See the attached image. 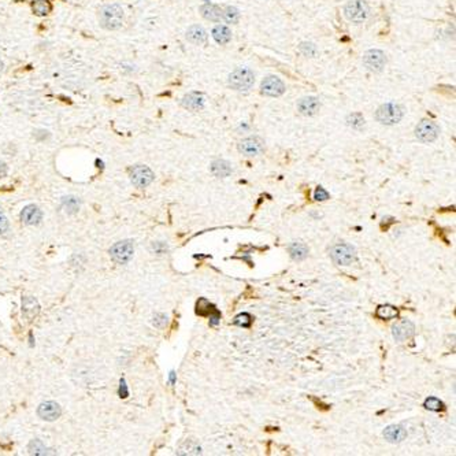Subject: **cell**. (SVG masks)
<instances>
[{
    "instance_id": "6da1fadb",
    "label": "cell",
    "mask_w": 456,
    "mask_h": 456,
    "mask_svg": "<svg viewBox=\"0 0 456 456\" xmlns=\"http://www.w3.org/2000/svg\"><path fill=\"white\" fill-rule=\"evenodd\" d=\"M99 22L105 31H118L123 25V10L121 6L107 5L101 7L99 14Z\"/></svg>"
},
{
    "instance_id": "7a4b0ae2",
    "label": "cell",
    "mask_w": 456,
    "mask_h": 456,
    "mask_svg": "<svg viewBox=\"0 0 456 456\" xmlns=\"http://www.w3.org/2000/svg\"><path fill=\"white\" fill-rule=\"evenodd\" d=\"M255 83L254 73L248 67H237L229 75V87L237 92H248Z\"/></svg>"
},
{
    "instance_id": "3957f363",
    "label": "cell",
    "mask_w": 456,
    "mask_h": 456,
    "mask_svg": "<svg viewBox=\"0 0 456 456\" xmlns=\"http://www.w3.org/2000/svg\"><path fill=\"white\" fill-rule=\"evenodd\" d=\"M403 115V107L397 103H385L375 111V119L382 125H395L401 121Z\"/></svg>"
},
{
    "instance_id": "277c9868",
    "label": "cell",
    "mask_w": 456,
    "mask_h": 456,
    "mask_svg": "<svg viewBox=\"0 0 456 456\" xmlns=\"http://www.w3.org/2000/svg\"><path fill=\"white\" fill-rule=\"evenodd\" d=\"M330 258L336 264L348 266L356 260V251L354 247L346 243H338L330 248Z\"/></svg>"
},
{
    "instance_id": "5b68a950",
    "label": "cell",
    "mask_w": 456,
    "mask_h": 456,
    "mask_svg": "<svg viewBox=\"0 0 456 456\" xmlns=\"http://www.w3.org/2000/svg\"><path fill=\"white\" fill-rule=\"evenodd\" d=\"M368 13H370V9L364 0H352V2H348L344 7V15L346 17V19L355 23L364 22L367 19Z\"/></svg>"
},
{
    "instance_id": "8992f818",
    "label": "cell",
    "mask_w": 456,
    "mask_h": 456,
    "mask_svg": "<svg viewBox=\"0 0 456 456\" xmlns=\"http://www.w3.org/2000/svg\"><path fill=\"white\" fill-rule=\"evenodd\" d=\"M133 251H135V247H133L132 240H123V242L117 243L111 247L110 256L115 263L126 264L132 259Z\"/></svg>"
},
{
    "instance_id": "52a82bcc",
    "label": "cell",
    "mask_w": 456,
    "mask_h": 456,
    "mask_svg": "<svg viewBox=\"0 0 456 456\" xmlns=\"http://www.w3.org/2000/svg\"><path fill=\"white\" fill-rule=\"evenodd\" d=\"M129 177H130V181L132 184L137 188H145L148 186L155 178L154 171L151 170L148 166L145 165H137V166H133L129 171Z\"/></svg>"
},
{
    "instance_id": "ba28073f",
    "label": "cell",
    "mask_w": 456,
    "mask_h": 456,
    "mask_svg": "<svg viewBox=\"0 0 456 456\" xmlns=\"http://www.w3.org/2000/svg\"><path fill=\"white\" fill-rule=\"evenodd\" d=\"M439 126L430 119H422L415 127V136L422 143H433L439 137Z\"/></svg>"
},
{
    "instance_id": "9c48e42d",
    "label": "cell",
    "mask_w": 456,
    "mask_h": 456,
    "mask_svg": "<svg viewBox=\"0 0 456 456\" xmlns=\"http://www.w3.org/2000/svg\"><path fill=\"white\" fill-rule=\"evenodd\" d=\"M237 147H238V151L246 156H258V155L263 154L264 151L263 140L258 136H250L243 139Z\"/></svg>"
},
{
    "instance_id": "30bf717a",
    "label": "cell",
    "mask_w": 456,
    "mask_h": 456,
    "mask_svg": "<svg viewBox=\"0 0 456 456\" xmlns=\"http://www.w3.org/2000/svg\"><path fill=\"white\" fill-rule=\"evenodd\" d=\"M363 65L367 70L380 73L386 65L385 53L380 49H368L363 55Z\"/></svg>"
},
{
    "instance_id": "8fae6325",
    "label": "cell",
    "mask_w": 456,
    "mask_h": 456,
    "mask_svg": "<svg viewBox=\"0 0 456 456\" xmlns=\"http://www.w3.org/2000/svg\"><path fill=\"white\" fill-rule=\"evenodd\" d=\"M260 92H262V95H264V96L278 97L285 92V85H284V83L281 81V78H278L276 75H269V77H266V78L262 81Z\"/></svg>"
},
{
    "instance_id": "7c38bea8",
    "label": "cell",
    "mask_w": 456,
    "mask_h": 456,
    "mask_svg": "<svg viewBox=\"0 0 456 456\" xmlns=\"http://www.w3.org/2000/svg\"><path fill=\"white\" fill-rule=\"evenodd\" d=\"M414 333H415V326H414L411 320H400V322L393 325V328H392V334H393L396 341H407V340L412 338Z\"/></svg>"
},
{
    "instance_id": "4fadbf2b",
    "label": "cell",
    "mask_w": 456,
    "mask_h": 456,
    "mask_svg": "<svg viewBox=\"0 0 456 456\" xmlns=\"http://www.w3.org/2000/svg\"><path fill=\"white\" fill-rule=\"evenodd\" d=\"M62 410L61 406L55 401H45V403H41L37 408V415H39L43 421L52 422L57 421L58 418L61 417Z\"/></svg>"
},
{
    "instance_id": "5bb4252c",
    "label": "cell",
    "mask_w": 456,
    "mask_h": 456,
    "mask_svg": "<svg viewBox=\"0 0 456 456\" xmlns=\"http://www.w3.org/2000/svg\"><path fill=\"white\" fill-rule=\"evenodd\" d=\"M320 109L319 99L315 96H307L300 99L298 103V110L302 115H306V117H311V115H315Z\"/></svg>"
},
{
    "instance_id": "9a60e30c",
    "label": "cell",
    "mask_w": 456,
    "mask_h": 456,
    "mask_svg": "<svg viewBox=\"0 0 456 456\" xmlns=\"http://www.w3.org/2000/svg\"><path fill=\"white\" fill-rule=\"evenodd\" d=\"M196 314L203 316H210L211 324L212 325L217 324L221 318L220 311H218V310H217L207 299H200V300H199L198 304H196Z\"/></svg>"
},
{
    "instance_id": "2e32d148",
    "label": "cell",
    "mask_w": 456,
    "mask_h": 456,
    "mask_svg": "<svg viewBox=\"0 0 456 456\" xmlns=\"http://www.w3.org/2000/svg\"><path fill=\"white\" fill-rule=\"evenodd\" d=\"M40 304L33 296H23L22 298V315L28 320H33L39 315Z\"/></svg>"
},
{
    "instance_id": "e0dca14e",
    "label": "cell",
    "mask_w": 456,
    "mask_h": 456,
    "mask_svg": "<svg viewBox=\"0 0 456 456\" xmlns=\"http://www.w3.org/2000/svg\"><path fill=\"white\" fill-rule=\"evenodd\" d=\"M181 105L191 111H200L204 107V97L200 93L192 92L185 95L181 100Z\"/></svg>"
},
{
    "instance_id": "ac0fdd59",
    "label": "cell",
    "mask_w": 456,
    "mask_h": 456,
    "mask_svg": "<svg viewBox=\"0 0 456 456\" xmlns=\"http://www.w3.org/2000/svg\"><path fill=\"white\" fill-rule=\"evenodd\" d=\"M41 217H43L41 210L35 204H29L21 212V220L26 225H37L41 221Z\"/></svg>"
},
{
    "instance_id": "d6986e66",
    "label": "cell",
    "mask_w": 456,
    "mask_h": 456,
    "mask_svg": "<svg viewBox=\"0 0 456 456\" xmlns=\"http://www.w3.org/2000/svg\"><path fill=\"white\" fill-rule=\"evenodd\" d=\"M384 437H385L389 443H401L406 437H407V432L403 426L400 425H390L384 430Z\"/></svg>"
},
{
    "instance_id": "ffe728a7",
    "label": "cell",
    "mask_w": 456,
    "mask_h": 456,
    "mask_svg": "<svg viewBox=\"0 0 456 456\" xmlns=\"http://www.w3.org/2000/svg\"><path fill=\"white\" fill-rule=\"evenodd\" d=\"M186 39H188V41H191L192 44L203 45L206 44L207 33L202 26H199V25H192V26L186 31Z\"/></svg>"
},
{
    "instance_id": "44dd1931",
    "label": "cell",
    "mask_w": 456,
    "mask_h": 456,
    "mask_svg": "<svg viewBox=\"0 0 456 456\" xmlns=\"http://www.w3.org/2000/svg\"><path fill=\"white\" fill-rule=\"evenodd\" d=\"M232 165L224 159H218V160H214L212 165H211V173L214 174L215 177H220V178H225L232 174Z\"/></svg>"
},
{
    "instance_id": "7402d4cb",
    "label": "cell",
    "mask_w": 456,
    "mask_h": 456,
    "mask_svg": "<svg viewBox=\"0 0 456 456\" xmlns=\"http://www.w3.org/2000/svg\"><path fill=\"white\" fill-rule=\"evenodd\" d=\"M288 251H289L290 256H292V259H294V260H303V259L307 258L308 255L307 246L302 242L290 243L289 247H288Z\"/></svg>"
},
{
    "instance_id": "603a6c76",
    "label": "cell",
    "mask_w": 456,
    "mask_h": 456,
    "mask_svg": "<svg viewBox=\"0 0 456 456\" xmlns=\"http://www.w3.org/2000/svg\"><path fill=\"white\" fill-rule=\"evenodd\" d=\"M212 37H214V40L218 44H228L230 39H232V32H230V29L228 26H225V25H218L212 31Z\"/></svg>"
},
{
    "instance_id": "cb8c5ba5",
    "label": "cell",
    "mask_w": 456,
    "mask_h": 456,
    "mask_svg": "<svg viewBox=\"0 0 456 456\" xmlns=\"http://www.w3.org/2000/svg\"><path fill=\"white\" fill-rule=\"evenodd\" d=\"M200 13L206 19H210V21H220L222 18V10L221 7L215 5H211V3H207V5L202 6L200 7Z\"/></svg>"
},
{
    "instance_id": "d4e9b609",
    "label": "cell",
    "mask_w": 456,
    "mask_h": 456,
    "mask_svg": "<svg viewBox=\"0 0 456 456\" xmlns=\"http://www.w3.org/2000/svg\"><path fill=\"white\" fill-rule=\"evenodd\" d=\"M375 315L382 320L393 319V318L399 315V310L393 307V306H390V304H382V306H378V308L375 310Z\"/></svg>"
},
{
    "instance_id": "484cf974",
    "label": "cell",
    "mask_w": 456,
    "mask_h": 456,
    "mask_svg": "<svg viewBox=\"0 0 456 456\" xmlns=\"http://www.w3.org/2000/svg\"><path fill=\"white\" fill-rule=\"evenodd\" d=\"M51 3L48 0H35L32 3V11L37 15V17H45L51 13Z\"/></svg>"
},
{
    "instance_id": "4316f807",
    "label": "cell",
    "mask_w": 456,
    "mask_h": 456,
    "mask_svg": "<svg viewBox=\"0 0 456 456\" xmlns=\"http://www.w3.org/2000/svg\"><path fill=\"white\" fill-rule=\"evenodd\" d=\"M178 455H198L200 453V447L193 440H186L177 451Z\"/></svg>"
},
{
    "instance_id": "83f0119b",
    "label": "cell",
    "mask_w": 456,
    "mask_h": 456,
    "mask_svg": "<svg viewBox=\"0 0 456 456\" xmlns=\"http://www.w3.org/2000/svg\"><path fill=\"white\" fill-rule=\"evenodd\" d=\"M28 449H29V453H31V455H49V453H51L48 448L45 447L44 444L37 439L32 440L31 443H29Z\"/></svg>"
},
{
    "instance_id": "f1b7e54d",
    "label": "cell",
    "mask_w": 456,
    "mask_h": 456,
    "mask_svg": "<svg viewBox=\"0 0 456 456\" xmlns=\"http://www.w3.org/2000/svg\"><path fill=\"white\" fill-rule=\"evenodd\" d=\"M222 18L228 23H237L240 19V11L236 7H226L225 11H222Z\"/></svg>"
},
{
    "instance_id": "f546056e",
    "label": "cell",
    "mask_w": 456,
    "mask_h": 456,
    "mask_svg": "<svg viewBox=\"0 0 456 456\" xmlns=\"http://www.w3.org/2000/svg\"><path fill=\"white\" fill-rule=\"evenodd\" d=\"M423 406H425V408L430 410V411L439 412L444 410V403L440 399H437V397H429V399H426Z\"/></svg>"
},
{
    "instance_id": "4dcf8cb0",
    "label": "cell",
    "mask_w": 456,
    "mask_h": 456,
    "mask_svg": "<svg viewBox=\"0 0 456 456\" xmlns=\"http://www.w3.org/2000/svg\"><path fill=\"white\" fill-rule=\"evenodd\" d=\"M346 123L351 127H354V129H360L364 125L363 115L360 114V113H354V114H351L346 118Z\"/></svg>"
},
{
    "instance_id": "1f68e13d",
    "label": "cell",
    "mask_w": 456,
    "mask_h": 456,
    "mask_svg": "<svg viewBox=\"0 0 456 456\" xmlns=\"http://www.w3.org/2000/svg\"><path fill=\"white\" fill-rule=\"evenodd\" d=\"M251 324H252V316L247 312H243L240 315H237L234 318V325L237 326H242V328H250Z\"/></svg>"
},
{
    "instance_id": "d6a6232c",
    "label": "cell",
    "mask_w": 456,
    "mask_h": 456,
    "mask_svg": "<svg viewBox=\"0 0 456 456\" xmlns=\"http://www.w3.org/2000/svg\"><path fill=\"white\" fill-rule=\"evenodd\" d=\"M300 51H302L304 55H308V57H314L316 53V47L311 43H302L300 44Z\"/></svg>"
},
{
    "instance_id": "836d02e7",
    "label": "cell",
    "mask_w": 456,
    "mask_h": 456,
    "mask_svg": "<svg viewBox=\"0 0 456 456\" xmlns=\"http://www.w3.org/2000/svg\"><path fill=\"white\" fill-rule=\"evenodd\" d=\"M65 206L67 207V210L70 212H74V211L78 210L79 204L75 198H65Z\"/></svg>"
},
{
    "instance_id": "e575fe53",
    "label": "cell",
    "mask_w": 456,
    "mask_h": 456,
    "mask_svg": "<svg viewBox=\"0 0 456 456\" xmlns=\"http://www.w3.org/2000/svg\"><path fill=\"white\" fill-rule=\"evenodd\" d=\"M314 199L318 200V202H324V200H328V199H329V193L326 192L322 186H318L315 191V195H314Z\"/></svg>"
},
{
    "instance_id": "d590c367",
    "label": "cell",
    "mask_w": 456,
    "mask_h": 456,
    "mask_svg": "<svg viewBox=\"0 0 456 456\" xmlns=\"http://www.w3.org/2000/svg\"><path fill=\"white\" fill-rule=\"evenodd\" d=\"M167 324V316L165 314H156L154 316V325L156 328H160L162 329L163 326Z\"/></svg>"
},
{
    "instance_id": "8d00e7d4",
    "label": "cell",
    "mask_w": 456,
    "mask_h": 456,
    "mask_svg": "<svg viewBox=\"0 0 456 456\" xmlns=\"http://www.w3.org/2000/svg\"><path fill=\"white\" fill-rule=\"evenodd\" d=\"M7 230H9V221H7L5 214L0 212V234H3Z\"/></svg>"
},
{
    "instance_id": "74e56055",
    "label": "cell",
    "mask_w": 456,
    "mask_h": 456,
    "mask_svg": "<svg viewBox=\"0 0 456 456\" xmlns=\"http://www.w3.org/2000/svg\"><path fill=\"white\" fill-rule=\"evenodd\" d=\"M119 396L121 397H127V388L125 380H121V386H119Z\"/></svg>"
},
{
    "instance_id": "f35d334b",
    "label": "cell",
    "mask_w": 456,
    "mask_h": 456,
    "mask_svg": "<svg viewBox=\"0 0 456 456\" xmlns=\"http://www.w3.org/2000/svg\"><path fill=\"white\" fill-rule=\"evenodd\" d=\"M7 166H6V163H3V162H0V178H2V177H6L7 176Z\"/></svg>"
},
{
    "instance_id": "ab89813d",
    "label": "cell",
    "mask_w": 456,
    "mask_h": 456,
    "mask_svg": "<svg viewBox=\"0 0 456 456\" xmlns=\"http://www.w3.org/2000/svg\"><path fill=\"white\" fill-rule=\"evenodd\" d=\"M3 66H5V65H3V62L0 61V71H2V69H3Z\"/></svg>"
}]
</instances>
